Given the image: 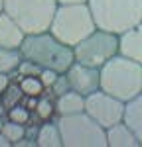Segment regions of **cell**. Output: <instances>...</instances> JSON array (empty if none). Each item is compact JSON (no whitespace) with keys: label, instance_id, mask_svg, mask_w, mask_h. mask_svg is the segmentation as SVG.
<instances>
[{"label":"cell","instance_id":"ffe728a7","mask_svg":"<svg viewBox=\"0 0 142 147\" xmlns=\"http://www.w3.org/2000/svg\"><path fill=\"white\" fill-rule=\"evenodd\" d=\"M2 134L12 141V145L16 141H20L22 137H26V124H18V122H12V120H4V125H2Z\"/></svg>","mask_w":142,"mask_h":147},{"label":"cell","instance_id":"e0dca14e","mask_svg":"<svg viewBox=\"0 0 142 147\" xmlns=\"http://www.w3.org/2000/svg\"><path fill=\"white\" fill-rule=\"evenodd\" d=\"M22 63V53L20 49H12V47H0V73H14L18 71Z\"/></svg>","mask_w":142,"mask_h":147},{"label":"cell","instance_id":"277c9868","mask_svg":"<svg viewBox=\"0 0 142 147\" xmlns=\"http://www.w3.org/2000/svg\"><path fill=\"white\" fill-rule=\"evenodd\" d=\"M97 28L122 34L142 22V0H89Z\"/></svg>","mask_w":142,"mask_h":147},{"label":"cell","instance_id":"7a4b0ae2","mask_svg":"<svg viewBox=\"0 0 142 147\" xmlns=\"http://www.w3.org/2000/svg\"><path fill=\"white\" fill-rule=\"evenodd\" d=\"M101 90L128 102L142 94V63L120 55L101 67Z\"/></svg>","mask_w":142,"mask_h":147},{"label":"cell","instance_id":"30bf717a","mask_svg":"<svg viewBox=\"0 0 142 147\" xmlns=\"http://www.w3.org/2000/svg\"><path fill=\"white\" fill-rule=\"evenodd\" d=\"M24 37H26V32L20 28V24L6 12H0V47L20 49Z\"/></svg>","mask_w":142,"mask_h":147},{"label":"cell","instance_id":"44dd1931","mask_svg":"<svg viewBox=\"0 0 142 147\" xmlns=\"http://www.w3.org/2000/svg\"><path fill=\"white\" fill-rule=\"evenodd\" d=\"M20 86L26 96H40L47 90L44 86V82L40 80V77H22L20 79Z\"/></svg>","mask_w":142,"mask_h":147},{"label":"cell","instance_id":"f546056e","mask_svg":"<svg viewBox=\"0 0 142 147\" xmlns=\"http://www.w3.org/2000/svg\"><path fill=\"white\" fill-rule=\"evenodd\" d=\"M0 12H4V0H0Z\"/></svg>","mask_w":142,"mask_h":147},{"label":"cell","instance_id":"d4e9b609","mask_svg":"<svg viewBox=\"0 0 142 147\" xmlns=\"http://www.w3.org/2000/svg\"><path fill=\"white\" fill-rule=\"evenodd\" d=\"M12 82V77L8 75V73H0V94L8 88V84Z\"/></svg>","mask_w":142,"mask_h":147},{"label":"cell","instance_id":"484cf974","mask_svg":"<svg viewBox=\"0 0 142 147\" xmlns=\"http://www.w3.org/2000/svg\"><path fill=\"white\" fill-rule=\"evenodd\" d=\"M12 147H38V143L32 141V139H28V137H22L20 141H16Z\"/></svg>","mask_w":142,"mask_h":147},{"label":"cell","instance_id":"7402d4cb","mask_svg":"<svg viewBox=\"0 0 142 147\" xmlns=\"http://www.w3.org/2000/svg\"><path fill=\"white\" fill-rule=\"evenodd\" d=\"M18 73H20L22 77H40L42 67H40L38 63H34V61H30V59H22L20 67H18Z\"/></svg>","mask_w":142,"mask_h":147},{"label":"cell","instance_id":"7c38bea8","mask_svg":"<svg viewBox=\"0 0 142 147\" xmlns=\"http://www.w3.org/2000/svg\"><path fill=\"white\" fill-rule=\"evenodd\" d=\"M106 143H109V147H140L138 137L124 124V120L106 127Z\"/></svg>","mask_w":142,"mask_h":147},{"label":"cell","instance_id":"2e32d148","mask_svg":"<svg viewBox=\"0 0 142 147\" xmlns=\"http://www.w3.org/2000/svg\"><path fill=\"white\" fill-rule=\"evenodd\" d=\"M55 94L47 88L44 94L38 96V104H36L34 116L40 120V122H46V120H51V118H57L55 114Z\"/></svg>","mask_w":142,"mask_h":147},{"label":"cell","instance_id":"ac0fdd59","mask_svg":"<svg viewBox=\"0 0 142 147\" xmlns=\"http://www.w3.org/2000/svg\"><path fill=\"white\" fill-rule=\"evenodd\" d=\"M24 98H26V94H24L20 82H14V80H12L10 84H8V88L2 92V108H4V112H8L10 108L22 104Z\"/></svg>","mask_w":142,"mask_h":147},{"label":"cell","instance_id":"8fae6325","mask_svg":"<svg viewBox=\"0 0 142 147\" xmlns=\"http://www.w3.org/2000/svg\"><path fill=\"white\" fill-rule=\"evenodd\" d=\"M120 37V55L142 63V22L122 32Z\"/></svg>","mask_w":142,"mask_h":147},{"label":"cell","instance_id":"52a82bcc","mask_svg":"<svg viewBox=\"0 0 142 147\" xmlns=\"http://www.w3.org/2000/svg\"><path fill=\"white\" fill-rule=\"evenodd\" d=\"M73 53H75V61L101 69L105 63H109L113 57L120 53V37L115 32L97 28L91 35H87L81 43L73 47Z\"/></svg>","mask_w":142,"mask_h":147},{"label":"cell","instance_id":"603a6c76","mask_svg":"<svg viewBox=\"0 0 142 147\" xmlns=\"http://www.w3.org/2000/svg\"><path fill=\"white\" fill-rule=\"evenodd\" d=\"M49 90L53 92L55 96H59V94H65V92H69V90H71V82H69V77H67V73H59V77L55 79L53 86H51Z\"/></svg>","mask_w":142,"mask_h":147},{"label":"cell","instance_id":"9a60e30c","mask_svg":"<svg viewBox=\"0 0 142 147\" xmlns=\"http://www.w3.org/2000/svg\"><path fill=\"white\" fill-rule=\"evenodd\" d=\"M124 124L134 131V136L138 137L140 147H142V94H138L136 98L126 102V108H124Z\"/></svg>","mask_w":142,"mask_h":147},{"label":"cell","instance_id":"83f0119b","mask_svg":"<svg viewBox=\"0 0 142 147\" xmlns=\"http://www.w3.org/2000/svg\"><path fill=\"white\" fill-rule=\"evenodd\" d=\"M59 4H87L89 0H57Z\"/></svg>","mask_w":142,"mask_h":147},{"label":"cell","instance_id":"5bb4252c","mask_svg":"<svg viewBox=\"0 0 142 147\" xmlns=\"http://www.w3.org/2000/svg\"><path fill=\"white\" fill-rule=\"evenodd\" d=\"M38 147H63V137H61L57 118L42 122L40 134H38Z\"/></svg>","mask_w":142,"mask_h":147},{"label":"cell","instance_id":"d6986e66","mask_svg":"<svg viewBox=\"0 0 142 147\" xmlns=\"http://www.w3.org/2000/svg\"><path fill=\"white\" fill-rule=\"evenodd\" d=\"M6 118L12 120V122H18V124H30V122L34 120V110H30L22 102V104L10 108V110L6 112Z\"/></svg>","mask_w":142,"mask_h":147},{"label":"cell","instance_id":"ba28073f","mask_svg":"<svg viewBox=\"0 0 142 147\" xmlns=\"http://www.w3.org/2000/svg\"><path fill=\"white\" fill-rule=\"evenodd\" d=\"M124 108H126V102L118 100L117 96L105 90H97L85 96V112L93 120H97L105 129L124 120Z\"/></svg>","mask_w":142,"mask_h":147},{"label":"cell","instance_id":"6da1fadb","mask_svg":"<svg viewBox=\"0 0 142 147\" xmlns=\"http://www.w3.org/2000/svg\"><path fill=\"white\" fill-rule=\"evenodd\" d=\"M22 59H30L42 69H53L57 73H67V69L75 63L73 47L59 41L51 32L28 34L20 45Z\"/></svg>","mask_w":142,"mask_h":147},{"label":"cell","instance_id":"4fadbf2b","mask_svg":"<svg viewBox=\"0 0 142 147\" xmlns=\"http://www.w3.org/2000/svg\"><path fill=\"white\" fill-rule=\"evenodd\" d=\"M85 112V96L81 92L73 90L71 88L69 92L65 94H59L55 98V114L59 116H71V114H79Z\"/></svg>","mask_w":142,"mask_h":147},{"label":"cell","instance_id":"8992f818","mask_svg":"<svg viewBox=\"0 0 142 147\" xmlns=\"http://www.w3.org/2000/svg\"><path fill=\"white\" fill-rule=\"evenodd\" d=\"M63 147H109L106 129L87 112L57 118Z\"/></svg>","mask_w":142,"mask_h":147},{"label":"cell","instance_id":"3957f363","mask_svg":"<svg viewBox=\"0 0 142 147\" xmlns=\"http://www.w3.org/2000/svg\"><path fill=\"white\" fill-rule=\"evenodd\" d=\"M97 30L89 4H59L49 32L65 45L75 47Z\"/></svg>","mask_w":142,"mask_h":147},{"label":"cell","instance_id":"f1b7e54d","mask_svg":"<svg viewBox=\"0 0 142 147\" xmlns=\"http://www.w3.org/2000/svg\"><path fill=\"white\" fill-rule=\"evenodd\" d=\"M4 120H6V112L0 110V131H2V125H4Z\"/></svg>","mask_w":142,"mask_h":147},{"label":"cell","instance_id":"4dcf8cb0","mask_svg":"<svg viewBox=\"0 0 142 147\" xmlns=\"http://www.w3.org/2000/svg\"><path fill=\"white\" fill-rule=\"evenodd\" d=\"M0 110H4V108H2V94H0Z\"/></svg>","mask_w":142,"mask_h":147},{"label":"cell","instance_id":"4316f807","mask_svg":"<svg viewBox=\"0 0 142 147\" xmlns=\"http://www.w3.org/2000/svg\"><path fill=\"white\" fill-rule=\"evenodd\" d=\"M0 147H12V141L4 136L2 131H0Z\"/></svg>","mask_w":142,"mask_h":147},{"label":"cell","instance_id":"cb8c5ba5","mask_svg":"<svg viewBox=\"0 0 142 147\" xmlns=\"http://www.w3.org/2000/svg\"><path fill=\"white\" fill-rule=\"evenodd\" d=\"M57 77H59V73H57V71H53V69H42V73H40V80L44 82L46 88H51Z\"/></svg>","mask_w":142,"mask_h":147},{"label":"cell","instance_id":"5b68a950","mask_svg":"<svg viewBox=\"0 0 142 147\" xmlns=\"http://www.w3.org/2000/svg\"><path fill=\"white\" fill-rule=\"evenodd\" d=\"M57 6V0H4V12L20 24L26 35L49 32Z\"/></svg>","mask_w":142,"mask_h":147},{"label":"cell","instance_id":"9c48e42d","mask_svg":"<svg viewBox=\"0 0 142 147\" xmlns=\"http://www.w3.org/2000/svg\"><path fill=\"white\" fill-rule=\"evenodd\" d=\"M67 77H69L71 88L81 92L83 96H89L93 92L101 90V69L89 67V65L75 61L67 69Z\"/></svg>","mask_w":142,"mask_h":147}]
</instances>
